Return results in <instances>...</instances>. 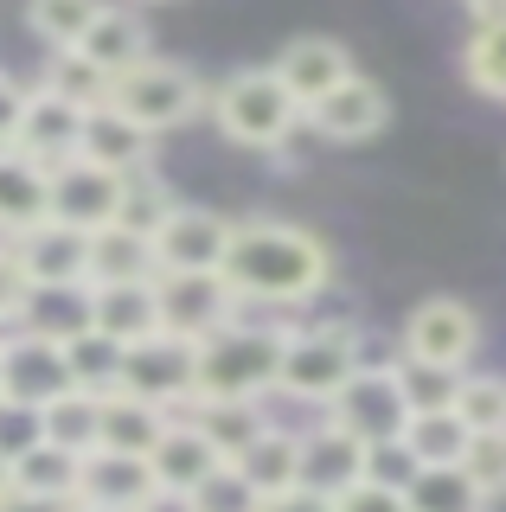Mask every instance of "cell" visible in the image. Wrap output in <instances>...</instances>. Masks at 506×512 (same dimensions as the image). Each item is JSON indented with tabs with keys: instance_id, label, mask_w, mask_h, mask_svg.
<instances>
[{
	"instance_id": "1",
	"label": "cell",
	"mask_w": 506,
	"mask_h": 512,
	"mask_svg": "<svg viewBox=\"0 0 506 512\" xmlns=\"http://www.w3.org/2000/svg\"><path fill=\"white\" fill-rule=\"evenodd\" d=\"M218 276L231 282V295L244 308H302L314 301L327 282H334V250L308 231V224L289 218H244L231 231L225 269Z\"/></svg>"
},
{
	"instance_id": "2",
	"label": "cell",
	"mask_w": 506,
	"mask_h": 512,
	"mask_svg": "<svg viewBox=\"0 0 506 512\" xmlns=\"http://www.w3.org/2000/svg\"><path fill=\"white\" fill-rule=\"evenodd\" d=\"M282 346L289 327H263V320H225L218 333L199 340L193 365V397H270L282 372Z\"/></svg>"
},
{
	"instance_id": "3",
	"label": "cell",
	"mask_w": 506,
	"mask_h": 512,
	"mask_svg": "<svg viewBox=\"0 0 506 512\" xmlns=\"http://www.w3.org/2000/svg\"><path fill=\"white\" fill-rule=\"evenodd\" d=\"M205 109H212L218 135L237 141V148H257V154H276L295 135V122H302V103L289 96V84L270 64L263 71H231L225 84L205 96Z\"/></svg>"
},
{
	"instance_id": "4",
	"label": "cell",
	"mask_w": 506,
	"mask_h": 512,
	"mask_svg": "<svg viewBox=\"0 0 506 512\" xmlns=\"http://www.w3.org/2000/svg\"><path fill=\"white\" fill-rule=\"evenodd\" d=\"M205 96L212 90H205L186 64H167V58H141L135 71H122L116 84H109V103H116L129 122H141L148 135H167V128L193 122L205 109Z\"/></svg>"
},
{
	"instance_id": "5",
	"label": "cell",
	"mask_w": 506,
	"mask_h": 512,
	"mask_svg": "<svg viewBox=\"0 0 506 512\" xmlns=\"http://www.w3.org/2000/svg\"><path fill=\"white\" fill-rule=\"evenodd\" d=\"M353 372H359V333L353 327H302V333H289V346H282L276 391L327 410Z\"/></svg>"
},
{
	"instance_id": "6",
	"label": "cell",
	"mask_w": 506,
	"mask_h": 512,
	"mask_svg": "<svg viewBox=\"0 0 506 512\" xmlns=\"http://www.w3.org/2000/svg\"><path fill=\"white\" fill-rule=\"evenodd\" d=\"M327 423H340L346 436H359L366 448H391L410 423L398 365H359V372L340 384V397L327 404Z\"/></svg>"
},
{
	"instance_id": "7",
	"label": "cell",
	"mask_w": 506,
	"mask_h": 512,
	"mask_svg": "<svg viewBox=\"0 0 506 512\" xmlns=\"http://www.w3.org/2000/svg\"><path fill=\"white\" fill-rule=\"evenodd\" d=\"M193 365H199V346L161 327V333H148V340H135L129 352H122V384L116 391L148 397V404L180 416L186 404H193Z\"/></svg>"
},
{
	"instance_id": "8",
	"label": "cell",
	"mask_w": 506,
	"mask_h": 512,
	"mask_svg": "<svg viewBox=\"0 0 506 512\" xmlns=\"http://www.w3.org/2000/svg\"><path fill=\"white\" fill-rule=\"evenodd\" d=\"M65 391H71L65 340H52V333H39V327H7L0 333V397L45 410Z\"/></svg>"
},
{
	"instance_id": "9",
	"label": "cell",
	"mask_w": 506,
	"mask_h": 512,
	"mask_svg": "<svg viewBox=\"0 0 506 512\" xmlns=\"http://www.w3.org/2000/svg\"><path fill=\"white\" fill-rule=\"evenodd\" d=\"M398 346H404V359H430V365H449V372H468V359L481 352V314L455 295H430L410 308Z\"/></svg>"
},
{
	"instance_id": "10",
	"label": "cell",
	"mask_w": 506,
	"mask_h": 512,
	"mask_svg": "<svg viewBox=\"0 0 506 512\" xmlns=\"http://www.w3.org/2000/svg\"><path fill=\"white\" fill-rule=\"evenodd\" d=\"M231 231L237 224L205 212V205H173L167 224L154 231V269L161 276H212V269H225Z\"/></svg>"
},
{
	"instance_id": "11",
	"label": "cell",
	"mask_w": 506,
	"mask_h": 512,
	"mask_svg": "<svg viewBox=\"0 0 506 512\" xmlns=\"http://www.w3.org/2000/svg\"><path fill=\"white\" fill-rule=\"evenodd\" d=\"M13 263H20L26 288H90V231H71V224L45 218L39 231L13 237Z\"/></svg>"
},
{
	"instance_id": "12",
	"label": "cell",
	"mask_w": 506,
	"mask_h": 512,
	"mask_svg": "<svg viewBox=\"0 0 506 512\" xmlns=\"http://www.w3.org/2000/svg\"><path fill=\"white\" fill-rule=\"evenodd\" d=\"M122 186H129V173H109L97 160L71 154L65 167H52V218L71 231H103L122 212Z\"/></svg>"
},
{
	"instance_id": "13",
	"label": "cell",
	"mask_w": 506,
	"mask_h": 512,
	"mask_svg": "<svg viewBox=\"0 0 506 512\" xmlns=\"http://www.w3.org/2000/svg\"><path fill=\"white\" fill-rule=\"evenodd\" d=\"M244 314V301L231 295V282L218 276H161V327L180 333V340H205V333H218L225 320Z\"/></svg>"
},
{
	"instance_id": "14",
	"label": "cell",
	"mask_w": 506,
	"mask_h": 512,
	"mask_svg": "<svg viewBox=\"0 0 506 512\" xmlns=\"http://www.w3.org/2000/svg\"><path fill=\"white\" fill-rule=\"evenodd\" d=\"M270 71L289 84V96L302 103V116H308L327 90H340L346 77H353V52H346L340 39H327V32H308V39H289V45H282Z\"/></svg>"
},
{
	"instance_id": "15",
	"label": "cell",
	"mask_w": 506,
	"mask_h": 512,
	"mask_svg": "<svg viewBox=\"0 0 506 512\" xmlns=\"http://www.w3.org/2000/svg\"><path fill=\"white\" fill-rule=\"evenodd\" d=\"M372 474V448L359 442V436H346L340 423H314L302 429V487L314 493H327V500H340L353 480H366Z\"/></svg>"
},
{
	"instance_id": "16",
	"label": "cell",
	"mask_w": 506,
	"mask_h": 512,
	"mask_svg": "<svg viewBox=\"0 0 506 512\" xmlns=\"http://www.w3.org/2000/svg\"><path fill=\"white\" fill-rule=\"evenodd\" d=\"M52 218V167L20 148H0V244Z\"/></svg>"
},
{
	"instance_id": "17",
	"label": "cell",
	"mask_w": 506,
	"mask_h": 512,
	"mask_svg": "<svg viewBox=\"0 0 506 512\" xmlns=\"http://www.w3.org/2000/svg\"><path fill=\"white\" fill-rule=\"evenodd\" d=\"M84 116L90 109H77V103H65V96H52L39 84V90H26V116H20L13 148L45 160V167H65V160L77 154V141H84Z\"/></svg>"
},
{
	"instance_id": "18",
	"label": "cell",
	"mask_w": 506,
	"mask_h": 512,
	"mask_svg": "<svg viewBox=\"0 0 506 512\" xmlns=\"http://www.w3.org/2000/svg\"><path fill=\"white\" fill-rule=\"evenodd\" d=\"M90 327H103L109 340H122V346L161 333V276H148V282H90Z\"/></svg>"
},
{
	"instance_id": "19",
	"label": "cell",
	"mask_w": 506,
	"mask_h": 512,
	"mask_svg": "<svg viewBox=\"0 0 506 512\" xmlns=\"http://www.w3.org/2000/svg\"><path fill=\"white\" fill-rule=\"evenodd\" d=\"M302 122H314V135H327V141H372L378 128L391 122V103H385V90H378L372 77L353 71L340 90H327Z\"/></svg>"
},
{
	"instance_id": "20",
	"label": "cell",
	"mask_w": 506,
	"mask_h": 512,
	"mask_svg": "<svg viewBox=\"0 0 506 512\" xmlns=\"http://www.w3.org/2000/svg\"><path fill=\"white\" fill-rule=\"evenodd\" d=\"M148 468H154V487H167V493H193L199 480H212L218 468H225V455L212 448V436H205L193 416H173L167 436L154 442Z\"/></svg>"
},
{
	"instance_id": "21",
	"label": "cell",
	"mask_w": 506,
	"mask_h": 512,
	"mask_svg": "<svg viewBox=\"0 0 506 512\" xmlns=\"http://www.w3.org/2000/svg\"><path fill=\"white\" fill-rule=\"evenodd\" d=\"M77 154L97 160V167H109V173H141L154 160V135L141 122H129L116 103H97L84 116V141H77Z\"/></svg>"
},
{
	"instance_id": "22",
	"label": "cell",
	"mask_w": 506,
	"mask_h": 512,
	"mask_svg": "<svg viewBox=\"0 0 506 512\" xmlns=\"http://www.w3.org/2000/svg\"><path fill=\"white\" fill-rule=\"evenodd\" d=\"M148 493H154V468H148V455H116V448H90V455H84L77 500L141 512V500H148Z\"/></svg>"
},
{
	"instance_id": "23",
	"label": "cell",
	"mask_w": 506,
	"mask_h": 512,
	"mask_svg": "<svg viewBox=\"0 0 506 512\" xmlns=\"http://www.w3.org/2000/svg\"><path fill=\"white\" fill-rule=\"evenodd\" d=\"M180 416H193V423L212 436V448L225 461H237L250 442L270 429V410H263V397H193Z\"/></svg>"
},
{
	"instance_id": "24",
	"label": "cell",
	"mask_w": 506,
	"mask_h": 512,
	"mask_svg": "<svg viewBox=\"0 0 506 512\" xmlns=\"http://www.w3.org/2000/svg\"><path fill=\"white\" fill-rule=\"evenodd\" d=\"M173 410L148 404V397H129V391H109L103 397V442L97 448H116V455H154V442L167 436Z\"/></svg>"
},
{
	"instance_id": "25",
	"label": "cell",
	"mask_w": 506,
	"mask_h": 512,
	"mask_svg": "<svg viewBox=\"0 0 506 512\" xmlns=\"http://www.w3.org/2000/svg\"><path fill=\"white\" fill-rule=\"evenodd\" d=\"M77 52H84L90 64H103L109 77L135 71L141 58H154V52H148V26H141V13H129V7H103L97 26L77 39Z\"/></svg>"
},
{
	"instance_id": "26",
	"label": "cell",
	"mask_w": 506,
	"mask_h": 512,
	"mask_svg": "<svg viewBox=\"0 0 506 512\" xmlns=\"http://www.w3.org/2000/svg\"><path fill=\"white\" fill-rule=\"evenodd\" d=\"M237 474H244L263 500H270V493L302 487V436H295V429H282V423H270L257 442L244 448V455H237Z\"/></svg>"
},
{
	"instance_id": "27",
	"label": "cell",
	"mask_w": 506,
	"mask_h": 512,
	"mask_svg": "<svg viewBox=\"0 0 506 512\" xmlns=\"http://www.w3.org/2000/svg\"><path fill=\"white\" fill-rule=\"evenodd\" d=\"M154 269V237L129 231V224H103L90 231V282H148Z\"/></svg>"
},
{
	"instance_id": "28",
	"label": "cell",
	"mask_w": 506,
	"mask_h": 512,
	"mask_svg": "<svg viewBox=\"0 0 506 512\" xmlns=\"http://www.w3.org/2000/svg\"><path fill=\"white\" fill-rule=\"evenodd\" d=\"M468 436L474 429L462 423V410H410L404 423V455L417 461V468H455V461L468 455Z\"/></svg>"
},
{
	"instance_id": "29",
	"label": "cell",
	"mask_w": 506,
	"mask_h": 512,
	"mask_svg": "<svg viewBox=\"0 0 506 512\" xmlns=\"http://www.w3.org/2000/svg\"><path fill=\"white\" fill-rule=\"evenodd\" d=\"M7 480H13L20 493H45V500H77L84 455H71V448H58V442H39V448H26V455L7 468Z\"/></svg>"
},
{
	"instance_id": "30",
	"label": "cell",
	"mask_w": 506,
	"mask_h": 512,
	"mask_svg": "<svg viewBox=\"0 0 506 512\" xmlns=\"http://www.w3.org/2000/svg\"><path fill=\"white\" fill-rule=\"evenodd\" d=\"M122 340H109L103 327H77L71 340H65V359H71V384L77 391H97V397H109L122 384Z\"/></svg>"
},
{
	"instance_id": "31",
	"label": "cell",
	"mask_w": 506,
	"mask_h": 512,
	"mask_svg": "<svg viewBox=\"0 0 506 512\" xmlns=\"http://www.w3.org/2000/svg\"><path fill=\"white\" fill-rule=\"evenodd\" d=\"M45 442L71 448V455H90V448L103 442V397L77 391V384L65 397H52V404H45Z\"/></svg>"
},
{
	"instance_id": "32",
	"label": "cell",
	"mask_w": 506,
	"mask_h": 512,
	"mask_svg": "<svg viewBox=\"0 0 506 512\" xmlns=\"http://www.w3.org/2000/svg\"><path fill=\"white\" fill-rule=\"evenodd\" d=\"M404 500H410V512H481L487 493L474 487L468 468L455 461V468H417L410 487H404Z\"/></svg>"
},
{
	"instance_id": "33",
	"label": "cell",
	"mask_w": 506,
	"mask_h": 512,
	"mask_svg": "<svg viewBox=\"0 0 506 512\" xmlns=\"http://www.w3.org/2000/svg\"><path fill=\"white\" fill-rule=\"evenodd\" d=\"M52 96H65V103H77V109H97V103H109V84L116 77L103 71V64H90L77 45H58L52 58H45V77H39Z\"/></svg>"
},
{
	"instance_id": "34",
	"label": "cell",
	"mask_w": 506,
	"mask_h": 512,
	"mask_svg": "<svg viewBox=\"0 0 506 512\" xmlns=\"http://www.w3.org/2000/svg\"><path fill=\"white\" fill-rule=\"evenodd\" d=\"M109 7V0H26V26L39 32L45 45H77L90 26H97V13Z\"/></svg>"
},
{
	"instance_id": "35",
	"label": "cell",
	"mask_w": 506,
	"mask_h": 512,
	"mask_svg": "<svg viewBox=\"0 0 506 512\" xmlns=\"http://www.w3.org/2000/svg\"><path fill=\"white\" fill-rule=\"evenodd\" d=\"M462 77H468L481 96L506 103V20L474 26V39H468V52H462Z\"/></svg>"
},
{
	"instance_id": "36",
	"label": "cell",
	"mask_w": 506,
	"mask_h": 512,
	"mask_svg": "<svg viewBox=\"0 0 506 512\" xmlns=\"http://www.w3.org/2000/svg\"><path fill=\"white\" fill-rule=\"evenodd\" d=\"M398 384H404V404H410V410H455L462 372L430 365V359H404V352H398Z\"/></svg>"
},
{
	"instance_id": "37",
	"label": "cell",
	"mask_w": 506,
	"mask_h": 512,
	"mask_svg": "<svg viewBox=\"0 0 506 512\" xmlns=\"http://www.w3.org/2000/svg\"><path fill=\"white\" fill-rule=\"evenodd\" d=\"M173 192L154 180V167H141V173H129V186H122V212H116V224H129V231H141V237H154L167 224V212H173Z\"/></svg>"
},
{
	"instance_id": "38",
	"label": "cell",
	"mask_w": 506,
	"mask_h": 512,
	"mask_svg": "<svg viewBox=\"0 0 506 512\" xmlns=\"http://www.w3.org/2000/svg\"><path fill=\"white\" fill-rule=\"evenodd\" d=\"M455 410H462L468 429H506V378H494V372H462Z\"/></svg>"
},
{
	"instance_id": "39",
	"label": "cell",
	"mask_w": 506,
	"mask_h": 512,
	"mask_svg": "<svg viewBox=\"0 0 506 512\" xmlns=\"http://www.w3.org/2000/svg\"><path fill=\"white\" fill-rule=\"evenodd\" d=\"M462 468H468V480L487 493V500H500L506 493V429H474Z\"/></svg>"
},
{
	"instance_id": "40",
	"label": "cell",
	"mask_w": 506,
	"mask_h": 512,
	"mask_svg": "<svg viewBox=\"0 0 506 512\" xmlns=\"http://www.w3.org/2000/svg\"><path fill=\"white\" fill-rule=\"evenodd\" d=\"M193 506H199V512H257L263 493L250 487L244 474H237V461H225L212 480H199V487H193Z\"/></svg>"
},
{
	"instance_id": "41",
	"label": "cell",
	"mask_w": 506,
	"mask_h": 512,
	"mask_svg": "<svg viewBox=\"0 0 506 512\" xmlns=\"http://www.w3.org/2000/svg\"><path fill=\"white\" fill-rule=\"evenodd\" d=\"M45 442V410L39 404H13V397H0V461H20L26 448Z\"/></svg>"
},
{
	"instance_id": "42",
	"label": "cell",
	"mask_w": 506,
	"mask_h": 512,
	"mask_svg": "<svg viewBox=\"0 0 506 512\" xmlns=\"http://www.w3.org/2000/svg\"><path fill=\"white\" fill-rule=\"evenodd\" d=\"M334 512H410V500H404L398 480L366 474V480H353V487H346L340 500H334Z\"/></svg>"
},
{
	"instance_id": "43",
	"label": "cell",
	"mask_w": 506,
	"mask_h": 512,
	"mask_svg": "<svg viewBox=\"0 0 506 512\" xmlns=\"http://www.w3.org/2000/svg\"><path fill=\"white\" fill-rule=\"evenodd\" d=\"M26 301H33V288H26L20 263H13V250L0 244V333H7V327H20V320H26Z\"/></svg>"
},
{
	"instance_id": "44",
	"label": "cell",
	"mask_w": 506,
	"mask_h": 512,
	"mask_svg": "<svg viewBox=\"0 0 506 512\" xmlns=\"http://www.w3.org/2000/svg\"><path fill=\"white\" fill-rule=\"evenodd\" d=\"M20 116H26V84H13V77L0 71V148H13V135H20Z\"/></svg>"
},
{
	"instance_id": "45",
	"label": "cell",
	"mask_w": 506,
	"mask_h": 512,
	"mask_svg": "<svg viewBox=\"0 0 506 512\" xmlns=\"http://www.w3.org/2000/svg\"><path fill=\"white\" fill-rule=\"evenodd\" d=\"M257 512H334V500L314 493V487H289V493H270Z\"/></svg>"
},
{
	"instance_id": "46",
	"label": "cell",
	"mask_w": 506,
	"mask_h": 512,
	"mask_svg": "<svg viewBox=\"0 0 506 512\" xmlns=\"http://www.w3.org/2000/svg\"><path fill=\"white\" fill-rule=\"evenodd\" d=\"M0 512H77V500H45V493H20L7 480V493H0Z\"/></svg>"
},
{
	"instance_id": "47",
	"label": "cell",
	"mask_w": 506,
	"mask_h": 512,
	"mask_svg": "<svg viewBox=\"0 0 506 512\" xmlns=\"http://www.w3.org/2000/svg\"><path fill=\"white\" fill-rule=\"evenodd\" d=\"M141 512H199V506H193V493H167V487H154L148 500H141Z\"/></svg>"
},
{
	"instance_id": "48",
	"label": "cell",
	"mask_w": 506,
	"mask_h": 512,
	"mask_svg": "<svg viewBox=\"0 0 506 512\" xmlns=\"http://www.w3.org/2000/svg\"><path fill=\"white\" fill-rule=\"evenodd\" d=\"M468 13H474V26H494L506 20V0H468Z\"/></svg>"
},
{
	"instance_id": "49",
	"label": "cell",
	"mask_w": 506,
	"mask_h": 512,
	"mask_svg": "<svg viewBox=\"0 0 506 512\" xmlns=\"http://www.w3.org/2000/svg\"><path fill=\"white\" fill-rule=\"evenodd\" d=\"M77 512H129V506H90V500H77Z\"/></svg>"
},
{
	"instance_id": "50",
	"label": "cell",
	"mask_w": 506,
	"mask_h": 512,
	"mask_svg": "<svg viewBox=\"0 0 506 512\" xmlns=\"http://www.w3.org/2000/svg\"><path fill=\"white\" fill-rule=\"evenodd\" d=\"M0 493H7V461H0Z\"/></svg>"
}]
</instances>
